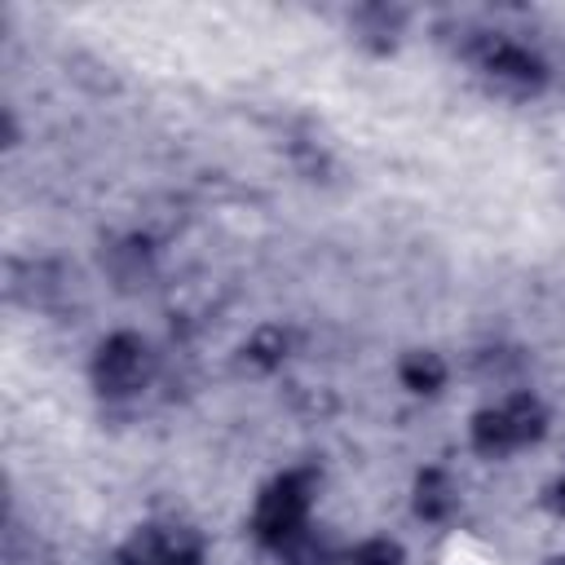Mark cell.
<instances>
[{"label": "cell", "instance_id": "1", "mask_svg": "<svg viewBox=\"0 0 565 565\" xmlns=\"http://www.w3.org/2000/svg\"><path fill=\"white\" fill-rule=\"evenodd\" d=\"M305 516H309V477L305 472H282L274 477L252 512V534L265 547H291L305 534Z\"/></svg>", "mask_w": 565, "mask_h": 565}, {"label": "cell", "instance_id": "2", "mask_svg": "<svg viewBox=\"0 0 565 565\" xmlns=\"http://www.w3.org/2000/svg\"><path fill=\"white\" fill-rule=\"evenodd\" d=\"M150 371V353H146V340L132 335V331H115L97 344L93 353V384L106 393V397H124L132 388H141Z\"/></svg>", "mask_w": 565, "mask_h": 565}, {"label": "cell", "instance_id": "3", "mask_svg": "<svg viewBox=\"0 0 565 565\" xmlns=\"http://www.w3.org/2000/svg\"><path fill=\"white\" fill-rule=\"evenodd\" d=\"M472 53H477L481 71H486L494 84L512 88V93H534V88L547 79L543 57H539V53H530L525 44H516V40H503V35H481V40L472 44Z\"/></svg>", "mask_w": 565, "mask_h": 565}, {"label": "cell", "instance_id": "4", "mask_svg": "<svg viewBox=\"0 0 565 565\" xmlns=\"http://www.w3.org/2000/svg\"><path fill=\"white\" fill-rule=\"evenodd\" d=\"M199 534L185 525H146L128 539L124 565H199Z\"/></svg>", "mask_w": 565, "mask_h": 565}, {"label": "cell", "instance_id": "5", "mask_svg": "<svg viewBox=\"0 0 565 565\" xmlns=\"http://www.w3.org/2000/svg\"><path fill=\"white\" fill-rule=\"evenodd\" d=\"M102 265L110 269V278H115L119 287H146V278H150V269H154V252H150V243H146L141 234H132V238L110 243L106 256H102Z\"/></svg>", "mask_w": 565, "mask_h": 565}, {"label": "cell", "instance_id": "6", "mask_svg": "<svg viewBox=\"0 0 565 565\" xmlns=\"http://www.w3.org/2000/svg\"><path fill=\"white\" fill-rule=\"evenodd\" d=\"M455 503H459V494H455V486H450V477L441 468H424L415 477V516L446 521L455 512Z\"/></svg>", "mask_w": 565, "mask_h": 565}, {"label": "cell", "instance_id": "7", "mask_svg": "<svg viewBox=\"0 0 565 565\" xmlns=\"http://www.w3.org/2000/svg\"><path fill=\"white\" fill-rule=\"evenodd\" d=\"M397 380H402L411 393L433 397V393H441V384H446V362H441L433 349H411V353H402V362H397Z\"/></svg>", "mask_w": 565, "mask_h": 565}, {"label": "cell", "instance_id": "8", "mask_svg": "<svg viewBox=\"0 0 565 565\" xmlns=\"http://www.w3.org/2000/svg\"><path fill=\"white\" fill-rule=\"evenodd\" d=\"M503 419H508V433H512L516 446H530V441H539V437L547 433V411H543V402L530 397V393H512V397L503 402Z\"/></svg>", "mask_w": 565, "mask_h": 565}, {"label": "cell", "instance_id": "9", "mask_svg": "<svg viewBox=\"0 0 565 565\" xmlns=\"http://www.w3.org/2000/svg\"><path fill=\"white\" fill-rule=\"evenodd\" d=\"M472 450H481L490 459L516 450V441L508 433V419H503V406H486V411L472 415Z\"/></svg>", "mask_w": 565, "mask_h": 565}, {"label": "cell", "instance_id": "10", "mask_svg": "<svg viewBox=\"0 0 565 565\" xmlns=\"http://www.w3.org/2000/svg\"><path fill=\"white\" fill-rule=\"evenodd\" d=\"M287 349H291V331H282V327H260V331L243 344V362H247L252 371H274V366H282Z\"/></svg>", "mask_w": 565, "mask_h": 565}, {"label": "cell", "instance_id": "11", "mask_svg": "<svg viewBox=\"0 0 565 565\" xmlns=\"http://www.w3.org/2000/svg\"><path fill=\"white\" fill-rule=\"evenodd\" d=\"M358 22H362L366 40H375L380 49H388L393 35H397V26H402V13H397V9H362Z\"/></svg>", "mask_w": 565, "mask_h": 565}, {"label": "cell", "instance_id": "12", "mask_svg": "<svg viewBox=\"0 0 565 565\" xmlns=\"http://www.w3.org/2000/svg\"><path fill=\"white\" fill-rule=\"evenodd\" d=\"M349 565H402V543H393V539H366V543H358V552H353Z\"/></svg>", "mask_w": 565, "mask_h": 565}, {"label": "cell", "instance_id": "13", "mask_svg": "<svg viewBox=\"0 0 565 565\" xmlns=\"http://www.w3.org/2000/svg\"><path fill=\"white\" fill-rule=\"evenodd\" d=\"M547 503H552L556 512H565V477H561V481L552 486V494H547Z\"/></svg>", "mask_w": 565, "mask_h": 565}, {"label": "cell", "instance_id": "14", "mask_svg": "<svg viewBox=\"0 0 565 565\" xmlns=\"http://www.w3.org/2000/svg\"><path fill=\"white\" fill-rule=\"evenodd\" d=\"M547 565H565V556H556V561H547Z\"/></svg>", "mask_w": 565, "mask_h": 565}]
</instances>
